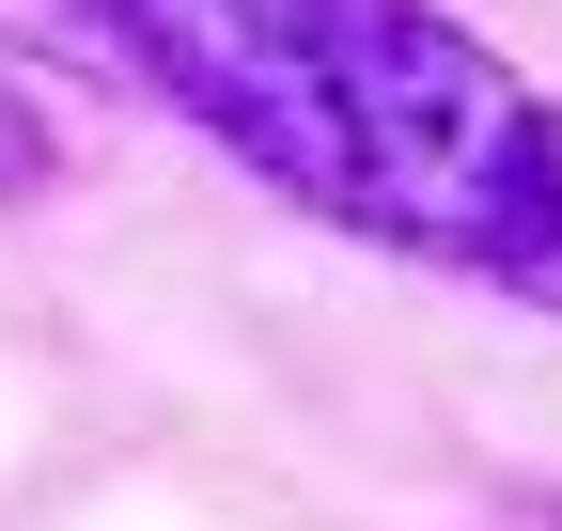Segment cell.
Wrapping results in <instances>:
<instances>
[{
    "instance_id": "1",
    "label": "cell",
    "mask_w": 562,
    "mask_h": 531,
    "mask_svg": "<svg viewBox=\"0 0 562 531\" xmlns=\"http://www.w3.org/2000/svg\"><path fill=\"white\" fill-rule=\"evenodd\" d=\"M110 47L281 204L562 313V94H531L469 16L438 0H110Z\"/></svg>"
},
{
    "instance_id": "2",
    "label": "cell",
    "mask_w": 562,
    "mask_h": 531,
    "mask_svg": "<svg viewBox=\"0 0 562 531\" xmlns=\"http://www.w3.org/2000/svg\"><path fill=\"white\" fill-rule=\"evenodd\" d=\"M0 63H79V79H125L110 0H0Z\"/></svg>"
},
{
    "instance_id": "3",
    "label": "cell",
    "mask_w": 562,
    "mask_h": 531,
    "mask_svg": "<svg viewBox=\"0 0 562 531\" xmlns=\"http://www.w3.org/2000/svg\"><path fill=\"white\" fill-rule=\"evenodd\" d=\"M531 531H562V485H547V500H531Z\"/></svg>"
}]
</instances>
